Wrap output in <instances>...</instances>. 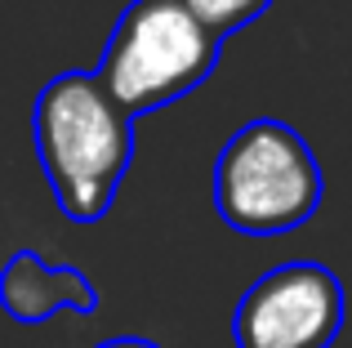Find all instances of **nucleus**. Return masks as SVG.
Here are the masks:
<instances>
[{"label": "nucleus", "instance_id": "obj_1", "mask_svg": "<svg viewBox=\"0 0 352 348\" xmlns=\"http://www.w3.org/2000/svg\"><path fill=\"white\" fill-rule=\"evenodd\" d=\"M36 157L63 215L94 224L107 215L134 157V116L107 94L98 72H63L36 98Z\"/></svg>", "mask_w": 352, "mask_h": 348}, {"label": "nucleus", "instance_id": "obj_5", "mask_svg": "<svg viewBox=\"0 0 352 348\" xmlns=\"http://www.w3.org/2000/svg\"><path fill=\"white\" fill-rule=\"evenodd\" d=\"M0 308H5L14 322L32 326L54 317L58 308H72V313H94L98 295L89 286V277L80 268H54L41 254L18 250L14 259L0 272Z\"/></svg>", "mask_w": 352, "mask_h": 348}, {"label": "nucleus", "instance_id": "obj_7", "mask_svg": "<svg viewBox=\"0 0 352 348\" xmlns=\"http://www.w3.org/2000/svg\"><path fill=\"white\" fill-rule=\"evenodd\" d=\"M98 348H156L152 340H134V335H125V340H107V344H98Z\"/></svg>", "mask_w": 352, "mask_h": 348}, {"label": "nucleus", "instance_id": "obj_3", "mask_svg": "<svg viewBox=\"0 0 352 348\" xmlns=\"http://www.w3.org/2000/svg\"><path fill=\"white\" fill-rule=\"evenodd\" d=\"M219 63V36L183 0H129L112 27L98 80L129 116L192 94Z\"/></svg>", "mask_w": 352, "mask_h": 348}, {"label": "nucleus", "instance_id": "obj_4", "mask_svg": "<svg viewBox=\"0 0 352 348\" xmlns=\"http://www.w3.org/2000/svg\"><path fill=\"white\" fill-rule=\"evenodd\" d=\"M344 331V286L321 263H281L241 295L236 348H330Z\"/></svg>", "mask_w": 352, "mask_h": 348}, {"label": "nucleus", "instance_id": "obj_6", "mask_svg": "<svg viewBox=\"0 0 352 348\" xmlns=\"http://www.w3.org/2000/svg\"><path fill=\"white\" fill-rule=\"evenodd\" d=\"M183 5L197 14V23L206 27L210 36H219V41H223L228 32H236V27L254 23V18L263 14L272 0H183Z\"/></svg>", "mask_w": 352, "mask_h": 348}, {"label": "nucleus", "instance_id": "obj_2", "mask_svg": "<svg viewBox=\"0 0 352 348\" xmlns=\"http://www.w3.org/2000/svg\"><path fill=\"white\" fill-rule=\"evenodd\" d=\"M214 206L245 237H276L308 224L321 206V166L285 121H250L214 161Z\"/></svg>", "mask_w": 352, "mask_h": 348}]
</instances>
